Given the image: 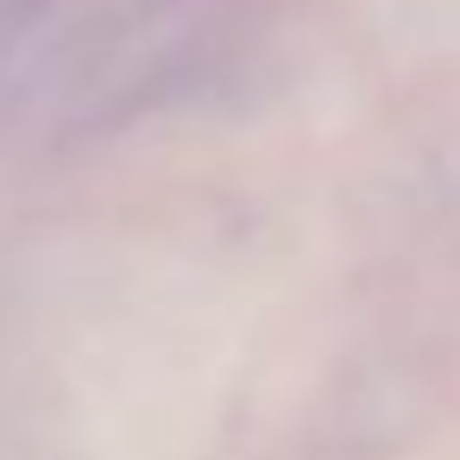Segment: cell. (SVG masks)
Returning a JSON list of instances; mask_svg holds the SVG:
<instances>
[]
</instances>
